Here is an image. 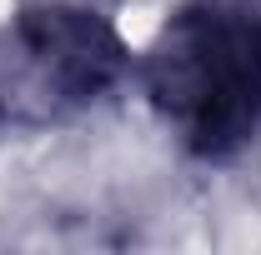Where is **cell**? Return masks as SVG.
<instances>
[{
  "mask_svg": "<svg viewBox=\"0 0 261 255\" xmlns=\"http://www.w3.org/2000/svg\"><path fill=\"white\" fill-rule=\"evenodd\" d=\"M166 140L231 165L261 140V0H176L130 60Z\"/></svg>",
  "mask_w": 261,
  "mask_h": 255,
  "instance_id": "1",
  "label": "cell"
},
{
  "mask_svg": "<svg viewBox=\"0 0 261 255\" xmlns=\"http://www.w3.org/2000/svg\"><path fill=\"white\" fill-rule=\"evenodd\" d=\"M116 15L91 0H20L0 15V135H45L100 110L130 80Z\"/></svg>",
  "mask_w": 261,
  "mask_h": 255,
  "instance_id": "2",
  "label": "cell"
}]
</instances>
